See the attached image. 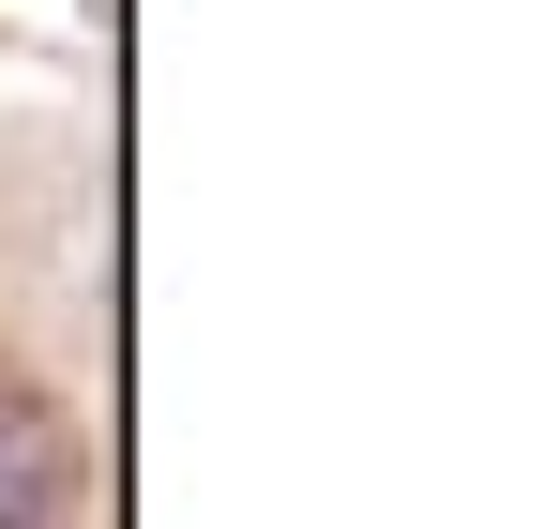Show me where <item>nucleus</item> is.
<instances>
[{"mask_svg": "<svg viewBox=\"0 0 560 529\" xmlns=\"http://www.w3.org/2000/svg\"><path fill=\"white\" fill-rule=\"evenodd\" d=\"M61 484H77L61 409H46L31 378H0V529H46V515H61Z\"/></svg>", "mask_w": 560, "mask_h": 529, "instance_id": "f257e3e1", "label": "nucleus"}]
</instances>
